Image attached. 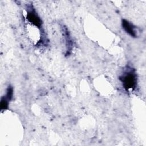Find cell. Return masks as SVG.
Returning a JSON list of instances; mask_svg holds the SVG:
<instances>
[{
	"instance_id": "cell-1",
	"label": "cell",
	"mask_w": 146,
	"mask_h": 146,
	"mask_svg": "<svg viewBox=\"0 0 146 146\" xmlns=\"http://www.w3.org/2000/svg\"><path fill=\"white\" fill-rule=\"evenodd\" d=\"M123 85L127 91L133 90L136 84V75L132 71H128L124 73L120 78Z\"/></svg>"
},
{
	"instance_id": "cell-2",
	"label": "cell",
	"mask_w": 146,
	"mask_h": 146,
	"mask_svg": "<svg viewBox=\"0 0 146 146\" xmlns=\"http://www.w3.org/2000/svg\"><path fill=\"white\" fill-rule=\"evenodd\" d=\"M26 19L28 22L31 23L33 25L37 27H40L42 21L37 14L34 10L28 11L27 13Z\"/></svg>"
},
{
	"instance_id": "cell-3",
	"label": "cell",
	"mask_w": 146,
	"mask_h": 146,
	"mask_svg": "<svg viewBox=\"0 0 146 146\" xmlns=\"http://www.w3.org/2000/svg\"><path fill=\"white\" fill-rule=\"evenodd\" d=\"M122 26L126 33H127L131 36L136 37L137 36L135 27L125 19L122 20Z\"/></svg>"
},
{
	"instance_id": "cell-4",
	"label": "cell",
	"mask_w": 146,
	"mask_h": 146,
	"mask_svg": "<svg viewBox=\"0 0 146 146\" xmlns=\"http://www.w3.org/2000/svg\"><path fill=\"white\" fill-rule=\"evenodd\" d=\"M9 101L7 99H6L4 96L1 98V110L2 111L5 110L8 108V104H9Z\"/></svg>"
}]
</instances>
